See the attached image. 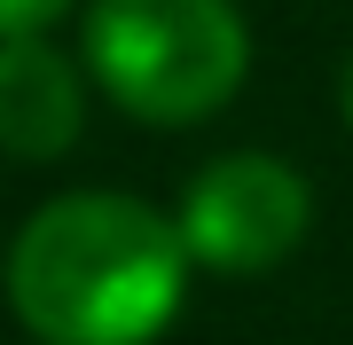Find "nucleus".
I'll list each match as a JSON object with an SVG mask.
<instances>
[{"mask_svg": "<svg viewBox=\"0 0 353 345\" xmlns=\"http://www.w3.org/2000/svg\"><path fill=\"white\" fill-rule=\"evenodd\" d=\"M189 243L141 196L79 189L8 243V306L39 345H150L181 314Z\"/></svg>", "mask_w": 353, "mask_h": 345, "instance_id": "obj_1", "label": "nucleus"}, {"mask_svg": "<svg viewBox=\"0 0 353 345\" xmlns=\"http://www.w3.org/2000/svg\"><path fill=\"white\" fill-rule=\"evenodd\" d=\"M87 79L141 126H196L236 103L252 71V32L236 0H94Z\"/></svg>", "mask_w": 353, "mask_h": 345, "instance_id": "obj_2", "label": "nucleus"}, {"mask_svg": "<svg viewBox=\"0 0 353 345\" xmlns=\"http://www.w3.org/2000/svg\"><path fill=\"white\" fill-rule=\"evenodd\" d=\"M173 228H181L196 267H212V275H267V267H283L306 243V228H314V189H306L299 165H283V157L236 149V157H212V165L181 189Z\"/></svg>", "mask_w": 353, "mask_h": 345, "instance_id": "obj_3", "label": "nucleus"}, {"mask_svg": "<svg viewBox=\"0 0 353 345\" xmlns=\"http://www.w3.org/2000/svg\"><path fill=\"white\" fill-rule=\"evenodd\" d=\"M79 126H87V79L48 32L0 39V149L24 157V165H48L63 157Z\"/></svg>", "mask_w": 353, "mask_h": 345, "instance_id": "obj_4", "label": "nucleus"}, {"mask_svg": "<svg viewBox=\"0 0 353 345\" xmlns=\"http://www.w3.org/2000/svg\"><path fill=\"white\" fill-rule=\"evenodd\" d=\"M71 0H0V39H24V32H48Z\"/></svg>", "mask_w": 353, "mask_h": 345, "instance_id": "obj_5", "label": "nucleus"}, {"mask_svg": "<svg viewBox=\"0 0 353 345\" xmlns=\"http://www.w3.org/2000/svg\"><path fill=\"white\" fill-rule=\"evenodd\" d=\"M338 110H345V126H353V55H345V71H338Z\"/></svg>", "mask_w": 353, "mask_h": 345, "instance_id": "obj_6", "label": "nucleus"}]
</instances>
